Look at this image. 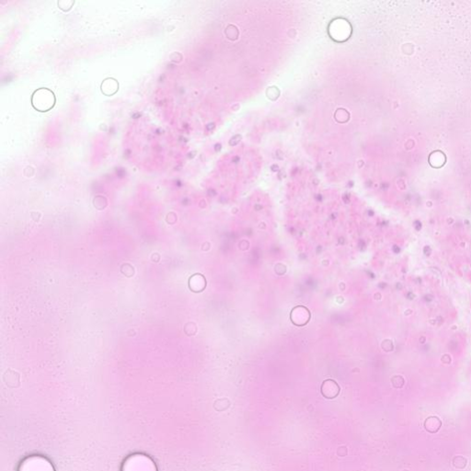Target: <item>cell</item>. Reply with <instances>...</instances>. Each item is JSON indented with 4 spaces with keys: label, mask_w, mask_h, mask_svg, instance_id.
I'll use <instances>...</instances> for the list:
<instances>
[{
    "label": "cell",
    "mask_w": 471,
    "mask_h": 471,
    "mask_svg": "<svg viewBox=\"0 0 471 471\" xmlns=\"http://www.w3.org/2000/svg\"><path fill=\"white\" fill-rule=\"evenodd\" d=\"M291 321L294 323L295 326L303 327L309 321L310 319V312L307 308L303 306H298L293 308L291 311Z\"/></svg>",
    "instance_id": "1"
}]
</instances>
